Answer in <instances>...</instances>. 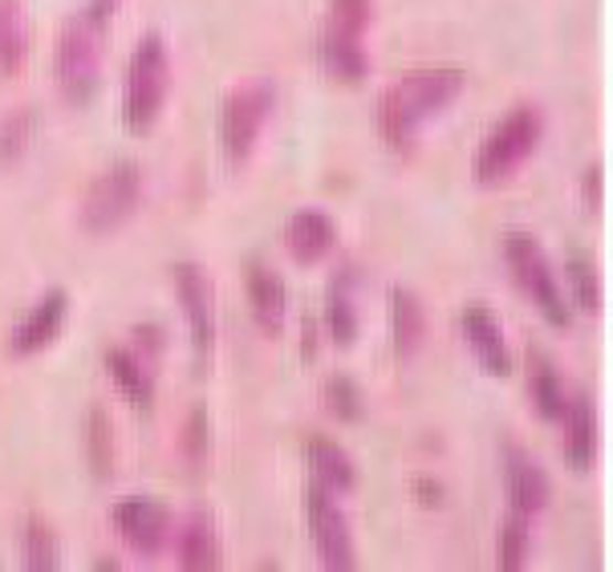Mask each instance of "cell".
Listing matches in <instances>:
<instances>
[{
  "mask_svg": "<svg viewBox=\"0 0 613 572\" xmlns=\"http://www.w3.org/2000/svg\"><path fill=\"white\" fill-rule=\"evenodd\" d=\"M467 89V74L459 65H423L394 77L374 102V126L382 142L394 150H414L419 138L438 114H447Z\"/></svg>",
  "mask_w": 613,
  "mask_h": 572,
  "instance_id": "cell-1",
  "label": "cell"
},
{
  "mask_svg": "<svg viewBox=\"0 0 613 572\" xmlns=\"http://www.w3.org/2000/svg\"><path fill=\"white\" fill-rule=\"evenodd\" d=\"M106 33H110V0H89L62 25L57 38V86L70 106H82L98 94L106 65Z\"/></svg>",
  "mask_w": 613,
  "mask_h": 572,
  "instance_id": "cell-2",
  "label": "cell"
},
{
  "mask_svg": "<svg viewBox=\"0 0 613 572\" xmlns=\"http://www.w3.org/2000/svg\"><path fill=\"white\" fill-rule=\"evenodd\" d=\"M171 102V50L163 33H142L130 50L123 77V130L135 138H147Z\"/></svg>",
  "mask_w": 613,
  "mask_h": 572,
  "instance_id": "cell-3",
  "label": "cell"
},
{
  "mask_svg": "<svg viewBox=\"0 0 613 572\" xmlns=\"http://www.w3.org/2000/svg\"><path fill=\"white\" fill-rule=\"evenodd\" d=\"M545 110L537 102H516L512 110H504L496 118L484 142H479L476 159H472V179L479 187H496L504 183L508 174H516L532 159V150L540 147L545 138Z\"/></svg>",
  "mask_w": 613,
  "mask_h": 572,
  "instance_id": "cell-4",
  "label": "cell"
},
{
  "mask_svg": "<svg viewBox=\"0 0 613 572\" xmlns=\"http://www.w3.org/2000/svg\"><path fill=\"white\" fill-rule=\"evenodd\" d=\"M504 264H508V273L512 280L520 285L528 300H532V309L552 325V329H569L573 325V305L564 300V288L552 273L549 256L545 248L537 244V236H528V232H508L504 236Z\"/></svg>",
  "mask_w": 613,
  "mask_h": 572,
  "instance_id": "cell-5",
  "label": "cell"
},
{
  "mask_svg": "<svg viewBox=\"0 0 613 572\" xmlns=\"http://www.w3.org/2000/svg\"><path fill=\"white\" fill-rule=\"evenodd\" d=\"M138 203H142V167L130 159H118L89 179L86 195H82L77 224L89 236H110L123 224H130Z\"/></svg>",
  "mask_w": 613,
  "mask_h": 572,
  "instance_id": "cell-6",
  "label": "cell"
},
{
  "mask_svg": "<svg viewBox=\"0 0 613 572\" xmlns=\"http://www.w3.org/2000/svg\"><path fill=\"white\" fill-rule=\"evenodd\" d=\"M276 110V82L273 77H249L224 98L220 110V142L232 167H244L261 142L264 126Z\"/></svg>",
  "mask_w": 613,
  "mask_h": 572,
  "instance_id": "cell-7",
  "label": "cell"
},
{
  "mask_svg": "<svg viewBox=\"0 0 613 572\" xmlns=\"http://www.w3.org/2000/svg\"><path fill=\"white\" fill-rule=\"evenodd\" d=\"M305 520H309V536H314V548L321 564L334 572H350L358 564V552H353V532L346 511L338 508V496L321 484H309L305 491Z\"/></svg>",
  "mask_w": 613,
  "mask_h": 572,
  "instance_id": "cell-8",
  "label": "cell"
},
{
  "mask_svg": "<svg viewBox=\"0 0 613 572\" xmlns=\"http://www.w3.org/2000/svg\"><path fill=\"white\" fill-rule=\"evenodd\" d=\"M171 280H176V300L183 309V321H188L191 349H195V361H208L215 341V305H212V280L203 273V264L195 261H179L171 268Z\"/></svg>",
  "mask_w": 613,
  "mask_h": 572,
  "instance_id": "cell-9",
  "label": "cell"
},
{
  "mask_svg": "<svg viewBox=\"0 0 613 572\" xmlns=\"http://www.w3.org/2000/svg\"><path fill=\"white\" fill-rule=\"evenodd\" d=\"M110 523L138 557H155V552H163L171 544V511H167L163 499L123 496L114 504Z\"/></svg>",
  "mask_w": 613,
  "mask_h": 572,
  "instance_id": "cell-10",
  "label": "cell"
},
{
  "mask_svg": "<svg viewBox=\"0 0 613 572\" xmlns=\"http://www.w3.org/2000/svg\"><path fill=\"white\" fill-rule=\"evenodd\" d=\"M65 321H70V293L65 288H45L38 305L21 313V321L9 329V353L13 358H33L41 349H50L62 337Z\"/></svg>",
  "mask_w": 613,
  "mask_h": 572,
  "instance_id": "cell-11",
  "label": "cell"
},
{
  "mask_svg": "<svg viewBox=\"0 0 613 572\" xmlns=\"http://www.w3.org/2000/svg\"><path fill=\"white\" fill-rule=\"evenodd\" d=\"M326 329L334 346L353 349L362 337V268L358 264H341L326 285Z\"/></svg>",
  "mask_w": 613,
  "mask_h": 572,
  "instance_id": "cell-12",
  "label": "cell"
},
{
  "mask_svg": "<svg viewBox=\"0 0 613 572\" xmlns=\"http://www.w3.org/2000/svg\"><path fill=\"white\" fill-rule=\"evenodd\" d=\"M244 297H249L252 321L264 337H281L285 333V317H288V288L281 280L273 264H264L261 256L244 261Z\"/></svg>",
  "mask_w": 613,
  "mask_h": 572,
  "instance_id": "cell-13",
  "label": "cell"
},
{
  "mask_svg": "<svg viewBox=\"0 0 613 572\" xmlns=\"http://www.w3.org/2000/svg\"><path fill=\"white\" fill-rule=\"evenodd\" d=\"M459 333H464L467 349L476 353V361L492 378H508L512 373V349H508V333L496 321V313L488 305H467L459 313Z\"/></svg>",
  "mask_w": 613,
  "mask_h": 572,
  "instance_id": "cell-14",
  "label": "cell"
},
{
  "mask_svg": "<svg viewBox=\"0 0 613 572\" xmlns=\"http://www.w3.org/2000/svg\"><path fill=\"white\" fill-rule=\"evenodd\" d=\"M504 487H508V504L516 516H540L552 504V479L545 475L537 459H528L520 447H504Z\"/></svg>",
  "mask_w": 613,
  "mask_h": 572,
  "instance_id": "cell-15",
  "label": "cell"
},
{
  "mask_svg": "<svg viewBox=\"0 0 613 572\" xmlns=\"http://www.w3.org/2000/svg\"><path fill=\"white\" fill-rule=\"evenodd\" d=\"M317 62L341 86H362L366 77H370V53H366L362 38L329 25V21L317 33Z\"/></svg>",
  "mask_w": 613,
  "mask_h": 572,
  "instance_id": "cell-16",
  "label": "cell"
},
{
  "mask_svg": "<svg viewBox=\"0 0 613 572\" xmlns=\"http://www.w3.org/2000/svg\"><path fill=\"white\" fill-rule=\"evenodd\" d=\"M564 426V443H561V459L573 475H589L593 463H598V411H593V399L589 394H569V406L561 414Z\"/></svg>",
  "mask_w": 613,
  "mask_h": 572,
  "instance_id": "cell-17",
  "label": "cell"
},
{
  "mask_svg": "<svg viewBox=\"0 0 613 572\" xmlns=\"http://www.w3.org/2000/svg\"><path fill=\"white\" fill-rule=\"evenodd\" d=\"M285 248L297 264L326 261L338 248V224L326 208H297L285 224Z\"/></svg>",
  "mask_w": 613,
  "mask_h": 572,
  "instance_id": "cell-18",
  "label": "cell"
},
{
  "mask_svg": "<svg viewBox=\"0 0 613 572\" xmlns=\"http://www.w3.org/2000/svg\"><path fill=\"white\" fill-rule=\"evenodd\" d=\"M525 373H528V399H532V411H537L545 423H561L564 406H569V386H564L561 366L552 361V353H545L540 346H528Z\"/></svg>",
  "mask_w": 613,
  "mask_h": 572,
  "instance_id": "cell-19",
  "label": "cell"
},
{
  "mask_svg": "<svg viewBox=\"0 0 613 572\" xmlns=\"http://www.w3.org/2000/svg\"><path fill=\"white\" fill-rule=\"evenodd\" d=\"M390 341H394V358H399L402 366L419 358V349L426 346L423 297L406 285L390 288Z\"/></svg>",
  "mask_w": 613,
  "mask_h": 572,
  "instance_id": "cell-20",
  "label": "cell"
},
{
  "mask_svg": "<svg viewBox=\"0 0 613 572\" xmlns=\"http://www.w3.org/2000/svg\"><path fill=\"white\" fill-rule=\"evenodd\" d=\"M102 366H106V373L114 378V386L123 390L138 411H150V406H155V370H150V361L142 358V353H135L130 346H106Z\"/></svg>",
  "mask_w": 613,
  "mask_h": 572,
  "instance_id": "cell-21",
  "label": "cell"
},
{
  "mask_svg": "<svg viewBox=\"0 0 613 572\" xmlns=\"http://www.w3.org/2000/svg\"><path fill=\"white\" fill-rule=\"evenodd\" d=\"M82 451H86V467L98 484H110L118 472V431H114L110 411L94 402L82 423Z\"/></svg>",
  "mask_w": 613,
  "mask_h": 572,
  "instance_id": "cell-22",
  "label": "cell"
},
{
  "mask_svg": "<svg viewBox=\"0 0 613 572\" xmlns=\"http://www.w3.org/2000/svg\"><path fill=\"white\" fill-rule=\"evenodd\" d=\"M176 540V560L183 569L208 572L224 564V544H220V528H215L208 516H188L179 523V532L171 536Z\"/></svg>",
  "mask_w": 613,
  "mask_h": 572,
  "instance_id": "cell-23",
  "label": "cell"
},
{
  "mask_svg": "<svg viewBox=\"0 0 613 572\" xmlns=\"http://www.w3.org/2000/svg\"><path fill=\"white\" fill-rule=\"evenodd\" d=\"M305 459H309V472H314V484L329 487L334 496L341 491H353L358 487V467L346 451L334 443L329 435H309L305 438Z\"/></svg>",
  "mask_w": 613,
  "mask_h": 572,
  "instance_id": "cell-24",
  "label": "cell"
},
{
  "mask_svg": "<svg viewBox=\"0 0 613 572\" xmlns=\"http://www.w3.org/2000/svg\"><path fill=\"white\" fill-rule=\"evenodd\" d=\"M33 29H29L25 0H0V82L25 70Z\"/></svg>",
  "mask_w": 613,
  "mask_h": 572,
  "instance_id": "cell-25",
  "label": "cell"
},
{
  "mask_svg": "<svg viewBox=\"0 0 613 572\" xmlns=\"http://www.w3.org/2000/svg\"><path fill=\"white\" fill-rule=\"evenodd\" d=\"M564 300L577 305L581 313H598L601 309V276L598 264L589 261L585 252H569L564 256Z\"/></svg>",
  "mask_w": 613,
  "mask_h": 572,
  "instance_id": "cell-26",
  "label": "cell"
},
{
  "mask_svg": "<svg viewBox=\"0 0 613 572\" xmlns=\"http://www.w3.org/2000/svg\"><path fill=\"white\" fill-rule=\"evenodd\" d=\"M21 560H25V569L33 572H57L62 569V540L53 532L50 523L38 520V516H29L25 528H21Z\"/></svg>",
  "mask_w": 613,
  "mask_h": 572,
  "instance_id": "cell-27",
  "label": "cell"
},
{
  "mask_svg": "<svg viewBox=\"0 0 613 572\" xmlns=\"http://www.w3.org/2000/svg\"><path fill=\"white\" fill-rule=\"evenodd\" d=\"M321 406H326L338 423H362L366 419V390L353 382L350 373H329L321 386Z\"/></svg>",
  "mask_w": 613,
  "mask_h": 572,
  "instance_id": "cell-28",
  "label": "cell"
},
{
  "mask_svg": "<svg viewBox=\"0 0 613 572\" xmlns=\"http://www.w3.org/2000/svg\"><path fill=\"white\" fill-rule=\"evenodd\" d=\"M33 135H38V110L25 106V110H13L4 123H0V162L13 167L29 155L33 147Z\"/></svg>",
  "mask_w": 613,
  "mask_h": 572,
  "instance_id": "cell-29",
  "label": "cell"
},
{
  "mask_svg": "<svg viewBox=\"0 0 613 572\" xmlns=\"http://www.w3.org/2000/svg\"><path fill=\"white\" fill-rule=\"evenodd\" d=\"M528 548H532V532H528V516H508L500 523V536H496V564L504 572H520L528 564Z\"/></svg>",
  "mask_w": 613,
  "mask_h": 572,
  "instance_id": "cell-30",
  "label": "cell"
},
{
  "mask_svg": "<svg viewBox=\"0 0 613 572\" xmlns=\"http://www.w3.org/2000/svg\"><path fill=\"white\" fill-rule=\"evenodd\" d=\"M370 21H374V0H329V25L362 38Z\"/></svg>",
  "mask_w": 613,
  "mask_h": 572,
  "instance_id": "cell-31",
  "label": "cell"
},
{
  "mask_svg": "<svg viewBox=\"0 0 613 572\" xmlns=\"http://www.w3.org/2000/svg\"><path fill=\"white\" fill-rule=\"evenodd\" d=\"M179 451L191 467H200L203 455H208V414H203V406H191L188 423L179 431Z\"/></svg>",
  "mask_w": 613,
  "mask_h": 572,
  "instance_id": "cell-32",
  "label": "cell"
},
{
  "mask_svg": "<svg viewBox=\"0 0 613 572\" xmlns=\"http://www.w3.org/2000/svg\"><path fill=\"white\" fill-rule=\"evenodd\" d=\"M581 191H585V208L589 215H598L601 212V167L593 162L585 171V179H581Z\"/></svg>",
  "mask_w": 613,
  "mask_h": 572,
  "instance_id": "cell-33",
  "label": "cell"
},
{
  "mask_svg": "<svg viewBox=\"0 0 613 572\" xmlns=\"http://www.w3.org/2000/svg\"><path fill=\"white\" fill-rule=\"evenodd\" d=\"M300 358L314 361L317 358V329H314V317H305V333H300Z\"/></svg>",
  "mask_w": 613,
  "mask_h": 572,
  "instance_id": "cell-34",
  "label": "cell"
}]
</instances>
